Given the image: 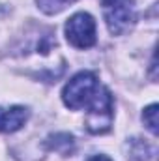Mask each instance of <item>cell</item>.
Wrapping results in <instances>:
<instances>
[{"mask_svg":"<svg viewBox=\"0 0 159 161\" xmlns=\"http://www.w3.org/2000/svg\"><path fill=\"white\" fill-rule=\"evenodd\" d=\"M99 88H101V84H99V80L96 77V73L79 71L64 86L62 99H64L66 107H69L71 111H80V109L88 107L96 99Z\"/></svg>","mask_w":159,"mask_h":161,"instance_id":"cell-1","label":"cell"},{"mask_svg":"<svg viewBox=\"0 0 159 161\" xmlns=\"http://www.w3.org/2000/svg\"><path fill=\"white\" fill-rule=\"evenodd\" d=\"M112 118H114V99L111 92L105 86H101L96 99L88 105L84 125L92 135H103L111 129Z\"/></svg>","mask_w":159,"mask_h":161,"instance_id":"cell-2","label":"cell"},{"mask_svg":"<svg viewBox=\"0 0 159 161\" xmlns=\"http://www.w3.org/2000/svg\"><path fill=\"white\" fill-rule=\"evenodd\" d=\"M103 19L112 36L127 34L137 21L135 2L133 0H103Z\"/></svg>","mask_w":159,"mask_h":161,"instance_id":"cell-3","label":"cell"},{"mask_svg":"<svg viewBox=\"0 0 159 161\" xmlns=\"http://www.w3.org/2000/svg\"><path fill=\"white\" fill-rule=\"evenodd\" d=\"M66 40L75 49H90L96 45V21L90 13L79 11L66 23Z\"/></svg>","mask_w":159,"mask_h":161,"instance_id":"cell-4","label":"cell"},{"mask_svg":"<svg viewBox=\"0 0 159 161\" xmlns=\"http://www.w3.org/2000/svg\"><path fill=\"white\" fill-rule=\"evenodd\" d=\"M30 111L23 105H13V107H0V133H13L19 131L25 122L28 120Z\"/></svg>","mask_w":159,"mask_h":161,"instance_id":"cell-5","label":"cell"},{"mask_svg":"<svg viewBox=\"0 0 159 161\" xmlns=\"http://www.w3.org/2000/svg\"><path fill=\"white\" fill-rule=\"evenodd\" d=\"M49 146L56 152H62V154H69L75 146V141L69 133H58V135H52L49 139Z\"/></svg>","mask_w":159,"mask_h":161,"instance_id":"cell-6","label":"cell"},{"mask_svg":"<svg viewBox=\"0 0 159 161\" xmlns=\"http://www.w3.org/2000/svg\"><path fill=\"white\" fill-rule=\"evenodd\" d=\"M77 0H36L38 8H40L43 13L47 15H54V13H60L62 9H66L69 4H73Z\"/></svg>","mask_w":159,"mask_h":161,"instance_id":"cell-7","label":"cell"},{"mask_svg":"<svg viewBox=\"0 0 159 161\" xmlns=\"http://www.w3.org/2000/svg\"><path fill=\"white\" fill-rule=\"evenodd\" d=\"M142 122H144V125L154 133V135H157L159 133V122H157V105L156 103H152L150 107H146L144 109V113H142Z\"/></svg>","mask_w":159,"mask_h":161,"instance_id":"cell-8","label":"cell"},{"mask_svg":"<svg viewBox=\"0 0 159 161\" xmlns=\"http://www.w3.org/2000/svg\"><path fill=\"white\" fill-rule=\"evenodd\" d=\"M137 146H139V148H133V146L129 148V156H131V159L144 161L148 156H150V148H148V144L137 139Z\"/></svg>","mask_w":159,"mask_h":161,"instance_id":"cell-9","label":"cell"},{"mask_svg":"<svg viewBox=\"0 0 159 161\" xmlns=\"http://www.w3.org/2000/svg\"><path fill=\"white\" fill-rule=\"evenodd\" d=\"M88 161H111L107 156H94V158H90Z\"/></svg>","mask_w":159,"mask_h":161,"instance_id":"cell-10","label":"cell"}]
</instances>
